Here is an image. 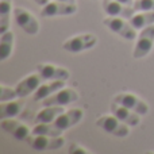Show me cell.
<instances>
[{
    "mask_svg": "<svg viewBox=\"0 0 154 154\" xmlns=\"http://www.w3.org/2000/svg\"><path fill=\"white\" fill-rule=\"evenodd\" d=\"M43 82V77L39 73H34V75H30L27 77H24L22 81L18 82V85L15 87L16 93H18V97H26L30 93L35 92L38 88L42 85Z\"/></svg>",
    "mask_w": 154,
    "mask_h": 154,
    "instance_id": "obj_13",
    "label": "cell"
},
{
    "mask_svg": "<svg viewBox=\"0 0 154 154\" xmlns=\"http://www.w3.org/2000/svg\"><path fill=\"white\" fill-rule=\"evenodd\" d=\"M111 114L114 116H116L119 120H122L123 123H126L130 127H135V126L139 125V120H141V115H138L137 112L128 109L127 107L122 106V104L116 103V101L112 100L111 104Z\"/></svg>",
    "mask_w": 154,
    "mask_h": 154,
    "instance_id": "obj_12",
    "label": "cell"
},
{
    "mask_svg": "<svg viewBox=\"0 0 154 154\" xmlns=\"http://www.w3.org/2000/svg\"><path fill=\"white\" fill-rule=\"evenodd\" d=\"M131 26L135 30H143L145 27L154 24V11H142L128 19Z\"/></svg>",
    "mask_w": 154,
    "mask_h": 154,
    "instance_id": "obj_19",
    "label": "cell"
},
{
    "mask_svg": "<svg viewBox=\"0 0 154 154\" xmlns=\"http://www.w3.org/2000/svg\"><path fill=\"white\" fill-rule=\"evenodd\" d=\"M153 48H154V24L141 30L133 51V57L135 60L143 58L153 50Z\"/></svg>",
    "mask_w": 154,
    "mask_h": 154,
    "instance_id": "obj_3",
    "label": "cell"
},
{
    "mask_svg": "<svg viewBox=\"0 0 154 154\" xmlns=\"http://www.w3.org/2000/svg\"><path fill=\"white\" fill-rule=\"evenodd\" d=\"M82 115H84L82 114V109L73 108V109H69V111H66V112H62L53 123H54V126H57V127L60 128V130L65 131V130H68V128L76 126L77 123L82 119Z\"/></svg>",
    "mask_w": 154,
    "mask_h": 154,
    "instance_id": "obj_15",
    "label": "cell"
},
{
    "mask_svg": "<svg viewBox=\"0 0 154 154\" xmlns=\"http://www.w3.org/2000/svg\"><path fill=\"white\" fill-rule=\"evenodd\" d=\"M16 97H18L16 89H12V88L5 87V85H2V87H0V103L15 100Z\"/></svg>",
    "mask_w": 154,
    "mask_h": 154,
    "instance_id": "obj_23",
    "label": "cell"
},
{
    "mask_svg": "<svg viewBox=\"0 0 154 154\" xmlns=\"http://www.w3.org/2000/svg\"><path fill=\"white\" fill-rule=\"evenodd\" d=\"M57 2H62V3H69V4H76V0H57Z\"/></svg>",
    "mask_w": 154,
    "mask_h": 154,
    "instance_id": "obj_28",
    "label": "cell"
},
{
    "mask_svg": "<svg viewBox=\"0 0 154 154\" xmlns=\"http://www.w3.org/2000/svg\"><path fill=\"white\" fill-rule=\"evenodd\" d=\"M69 153H82V154H85V153H88V150H85V149H82L81 146H79V145H70L69 146Z\"/></svg>",
    "mask_w": 154,
    "mask_h": 154,
    "instance_id": "obj_25",
    "label": "cell"
},
{
    "mask_svg": "<svg viewBox=\"0 0 154 154\" xmlns=\"http://www.w3.org/2000/svg\"><path fill=\"white\" fill-rule=\"evenodd\" d=\"M133 7L137 12L154 11V0H134Z\"/></svg>",
    "mask_w": 154,
    "mask_h": 154,
    "instance_id": "obj_24",
    "label": "cell"
},
{
    "mask_svg": "<svg viewBox=\"0 0 154 154\" xmlns=\"http://www.w3.org/2000/svg\"><path fill=\"white\" fill-rule=\"evenodd\" d=\"M79 100V93L75 89H69V88H65V89H60L57 91L54 95L49 96L43 100V106H68L70 103H75Z\"/></svg>",
    "mask_w": 154,
    "mask_h": 154,
    "instance_id": "obj_10",
    "label": "cell"
},
{
    "mask_svg": "<svg viewBox=\"0 0 154 154\" xmlns=\"http://www.w3.org/2000/svg\"><path fill=\"white\" fill-rule=\"evenodd\" d=\"M31 134L34 135H49V137H60L62 134V130H60L54 123H37L34 128H32Z\"/></svg>",
    "mask_w": 154,
    "mask_h": 154,
    "instance_id": "obj_22",
    "label": "cell"
},
{
    "mask_svg": "<svg viewBox=\"0 0 154 154\" xmlns=\"http://www.w3.org/2000/svg\"><path fill=\"white\" fill-rule=\"evenodd\" d=\"M96 43H97V38L93 34H81L64 42L62 49L69 53H81V51L93 48Z\"/></svg>",
    "mask_w": 154,
    "mask_h": 154,
    "instance_id": "obj_5",
    "label": "cell"
},
{
    "mask_svg": "<svg viewBox=\"0 0 154 154\" xmlns=\"http://www.w3.org/2000/svg\"><path fill=\"white\" fill-rule=\"evenodd\" d=\"M103 24L109 31L118 34L119 37L125 38L127 41H133L137 38V31L127 19L116 18V16H108L103 20Z\"/></svg>",
    "mask_w": 154,
    "mask_h": 154,
    "instance_id": "obj_1",
    "label": "cell"
},
{
    "mask_svg": "<svg viewBox=\"0 0 154 154\" xmlns=\"http://www.w3.org/2000/svg\"><path fill=\"white\" fill-rule=\"evenodd\" d=\"M62 112H65L62 106H48L37 114L35 123H53Z\"/></svg>",
    "mask_w": 154,
    "mask_h": 154,
    "instance_id": "obj_17",
    "label": "cell"
},
{
    "mask_svg": "<svg viewBox=\"0 0 154 154\" xmlns=\"http://www.w3.org/2000/svg\"><path fill=\"white\" fill-rule=\"evenodd\" d=\"M101 5H103L104 12L108 16H116V18H123L127 20L133 18L137 12L133 5H126L123 3L115 2V0H103Z\"/></svg>",
    "mask_w": 154,
    "mask_h": 154,
    "instance_id": "obj_9",
    "label": "cell"
},
{
    "mask_svg": "<svg viewBox=\"0 0 154 154\" xmlns=\"http://www.w3.org/2000/svg\"><path fill=\"white\" fill-rule=\"evenodd\" d=\"M11 7H12L11 0H0V34L8 31L10 29Z\"/></svg>",
    "mask_w": 154,
    "mask_h": 154,
    "instance_id": "obj_21",
    "label": "cell"
},
{
    "mask_svg": "<svg viewBox=\"0 0 154 154\" xmlns=\"http://www.w3.org/2000/svg\"><path fill=\"white\" fill-rule=\"evenodd\" d=\"M0 127H2L5 133L11 134V135H12L15 139H18V141H27L29 137L31 135V131L29 130V127L24 126L23 123L16 122L14 118H10V119H2Z\"/></svg>",
    "mask_w": 154,
    "mask_h": 154,
    "instance_id": "obj_11",
    "label": "cell"
},
{
    "mask_svg": "<svg viewBox=\"0 0 154 154\" xmlns=\"http://www.w3.org/2000/svg\"><path fill=\"white\" fill-rule=\"evenodd\" d=\"M27 143L30 145V147L37 152H53L60 147L64 146L65 139L60 137H49V135H31L27 139Z\"/></svg>",
    "mask_w": 154,
    "mask_h": 154,
    "instance_id": "obj_2",
    "label": "cell"
},
{
    "mask_svg": "<svg viewBox=\"0 0 154 154\" xmlns=\"http://www.w3.org/2000/svg\"><path fill=\"white\" fill-rule=\"evenodd\" d=\"M114 101L127 107L128 109L137 112L141 116L147 115V112H149V106L143 100H141L135 95H133V93H119V95H116L114 97Z\"/></svg>",
    "mask_w": 154,
    "mask_h": 154,
    "instance_id": "obj_8",
    "label": "cell"
},
{
    "mask_svg": "<svg viewBox=\"0 0 154 154\" xmlns=\"http://www.w3.org/2000/svg\"><path fill=\"white\" fill-rule=\"evenodd\" d=\"M34 2L37 3V4H39V5H42L43 7V5H46L49 3V0H34Z\"/></svg>",
    "mask_w": 154,
    "mask_h": 154,
    "instance_id": "obj_27",
    "label": "cell"
},
{
    "mask_svg": "<svg viewBox=\"0 0 154 154\" xmlns=\"http://www.w3.org/2000/svg\"><path fill=\"white\" fill-rule=\"evenodd\" d=\"M14 32L11 30L0 34V60L7 61L14 49Z\"/></svg>",
    "mask_w": 154,
    "mask_h": 154,
    "instance_id": "obj_20",
    "label": "cell"
},
{
    "mask_svg": "<svg viewBox=\"0 0 154 154\" xmlns=\"http://www.w3.org/2000/svg\"><path fill=\"white\" fill-rule=\"evenodd\" d=\"M64 87H65V81H64V80H54V81L49 82V84H42L34 92V100L35 101L45 100L46 97L51 96L53 93H56L57 91L62 89Z\"/></svg>",
    "mask_w": 154,
    "mask_h": 154,
    "instance_id": "obj_16",
    "label": "cell"
},
{
    "mask_svg": "<svg viewBox=\"0 0 154 154\" xmlns=\"http://www.w3.org/2000/svg\"><path fill=\"white\" fill-rule=\"evenodd\" d=\"M37 72L43 77V80H48V81H54V80L66 81L69 79V72L65 68L54 66V65H49V64L37 65Z\"/></svg>",
    "mask_w": 154,
    "mask_h": 154,
    "instance_id": "obj_14",
    "label": "cell"
},
{
    "mask_svg": "<svg viewBox=\"0 0 154 154\" xmlns=\"http://www.w3.org/2000/svg\"><path fill=\"white\" fill-rule=\"evenodd\" d=\"M24 103L20 100H10L0 104V118L2 119H10L16 118L22 112Z\"/></svg>",
    "mask_w": 154,
    "mask_h": 154,
    "instance_id": "obj_18",
    "label": "cell"
},
{
    "mask_svg": "<svg viewBox=\"0 0 154 154\" xmlns=\"http://www.w3.org/2000/svg\"><path fill=\"white\" fill-rule=\"evenodd\" d=\"M96 126L100 127L101 130H104L106 133L111 134L114 137H118V138H126L130 133L128 130V126L126 123H123L122 120H119L116 116H101L96 120Z\"/></svg>",
    "mask_w": 154,
    "mask_h": 154,
    "instance_id": "obj_4",
    "label": "cell"
},
{
    "mask_svg": "<svg viewBox=\"0 0 154 154\" xmlns=\"http://www.w3.org/2000/svg\"><path fill=\"white\" fill-rule=\"evenodd\" d=\"M14 18H15V22L18 23V26L24 32H27V34L35 35L39 31V23L35 19V16L31 15L24 8H20V7L14 8Z\"/></svg>",
    "mask_w": 154,
    "mask_h": 154,
    "instance_id": "obj_6",
    "label": "cell"
},
{
    "mask_svg": "<svg viewBox=\"0 0 154 154\" xmlns=\"http://www.w3.org/2000/svg\"><path fill=\"white\" fill-rule=\"evenodd\" d=\"M77 12V4H69L62 2H49L41 10V16L43 18H54V16H65Z\"/></svg>",
    "mask_w": 154,
    "mask_h": 154,
    "instance_id": "obj_7",
    "label": "cell"
},
{
    "mask_svg": "<svg viewBox=\"0 0 154 154\" xmlns=\"http://www.w3.org/2000/svg\"><path fill=\"white\" fill-rule=\"evenodd\" d=\"M115 2L123 3V4H126V5H133L134 4V0H115Z\"/></svg>",
    "mask_w": 154,
    "mask_h": 154,
    "instance_id": "obj_26",
    "label": "cell"
}]
</instances>
